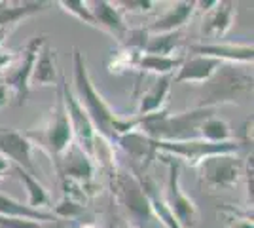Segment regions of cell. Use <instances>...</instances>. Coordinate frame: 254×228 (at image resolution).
<instances>
[{
    "instance_id": "6da1fadb",
    "label": "cell",
    "mask_w": 254,
    "mask_h": 228,
    "mask_svg": "<svg viewBox=\"0 0 254 228\" xmlns=\"http://www.w3.org/2000/svg\"><path fill=\"white\" fill-rule=\"evenodd\" d=\"M72 82H74L72 91H74L76 99L80 101L82 109L85 110V114L91 120L97 137H103L106 143L116 145L120 135L137 130V116L135 118L118 116L105 101V97L95 89L93 80L87 73L85 57L78 48H74V55H72Z\"/></svg>"
},
{
    "instance_id": "7a4b0ae2",
    "label": "cell",
    "mask_w": 254,
    "mask_h": 228,
    "mask_svg": "<svg viewBox=\"0 0 254 228\" xmlns=\"http://www.w3.org/2000/svg\"><path fill=\"white\" fill-rule=\"evenodd\" d=\"M211 116H214V109L201 107L177 114L159 110L156 114L137 116V130L152 141H191L199 139V126Z\"/></svg>"
},
{
    "instance_id": "3957f363",
    "label": "cell",
    "mask_w": 254,
    "mask_h": 228,
    "mask_svg": "<svg viewBox=\"0 0 254 228\" xmlns=\"http://www.w3.org/2000/svg\"><path fill=\"white\" fill-rule=\"evenodd\" d=\"M253 95V71L239 65H220L209 82L203 84L197 107L214 109L218 105H241Z\"/></svg>"
},
{
    "instance_id": "277c9868",
    "label": "cell",
    "mask_w": 254,
    "mask_h": 228,
    "mask_svg": "<svg viewBox=\"0 0 254 228\" xmlns=\"http://www.w3.org/2000/svg\"><path fill=\"white\" fill-rule=\"evenodd\" d=\"M23 135L32 143V147L36 145L40 151H44L52 158L53 165L59 162V158L63 156V152L74 143V133L70 128V120L66 114L61 95V87L57 84V99L52 110L48 112V116L38 128L23 131Z\"/></svg>"
},
{
    "instance_id": "5b68a950",
    "label": "cell",
    "mask_w": 254,
    "mask_h": 228,
    "mask_svg": "<svg viewBox=\"0 0 254 228\" xmlns=\"http://www.w3.org/2000/svg\"><path fill=\"white\" fill-rule=\"evenodd\" d=\"M110 188L112 196L116 200V204L126 211V221L133 228H144L152 219L148 200L142 190V186L138 183L137 175L131 169H122L114 167L110 175Z\"/></svg>"
},
{
    "instance_id": "8992f818",
    "label": "cell",
    "mask_w": 254,
    "mask_h": 228,
    "mask_svg": "<svg viewBox=\"0 0 254 228\" xmlns=\"http://www.w3.org/2000/svg\"><path fill=\"white\" fill-rule=\"evenodd\" d=\"M156 151L161 154H169L173 158L186 160L190 167H197V163L216 154H237L241 151V141H226V143H207L203 139L191 141H154Z\"/></svg>"
},
{
    "instance_id": "52a82bcc",
    "label": "cell",
    "mask_w": 254,
    "mask_h": 228,
    "mask_svg": "<svg viewBox=\"0 0 254 228\" xmlns=\"http://www.w3.org/2000/svg\"><path fill=\"white\" fill-rule=\"evenodd\" d=\"M243 162L237 154H216L197 163L199 185L209 190H230L243 175Z\"/></svg>"
},
{
    "instance_id": "ba28073f",
    "label": "cell",
    "mask_w": 254,
    "mask_h": 228,
    "mask_svg": "<svg viewBox=\"0 0 254 228\" xmlns=\"http://www.w3.org/2000/svg\"><path fill=\"white\" fill-rule=\"evenodd\" d=\"M158 154L161 158H165V163L169 167L165 202L169 206L171 213L177 219L180 228H193L195 221H197V206L190 196L184 194V190L180 186V162L169 154H161V152H158Z\"/></svg>"
},
{
    "instance_id": "9c48e42d",
    "label": "cell",
    "mask_w": 254,
    "mask_h": 228,
    "mask_svg": "<svg viewBox=\"0 0 254 228\" xmlns=\"http://www.w3.org/2000/svg\"><path fill=\"white\" fill-rule=\"evenodd\" d=\"M46 42H48V36H46V34L34 36L31 42L25 46L23 54L19 55V59H17V63H13L4 75H0L2 80H4V84H6V87L15 93V99H17V105H19V107H23V105L27 103L29 91H31L32 67H34V61H36L38 50H40Z\"/></svg>"
},
{
    "instance_id": "30bf717a",
    "label": "cell",
    "mask_w": 254,
    "mask_h": 228,
    "mask_svg": "<svg viewBox=\"0 0 254 228\" xmlns=\"http://www.w3.org/2000/svg\"><path fill=\"white\" fill-rule=\"evenodd\" d=\"M59 87H61L64 109H66V114H68V120H70V128H72V133H74V143L89 158L95 160V151H97L95 128H93L89 116L85 114V110L82 109L80 101L76 99L74 91H72V87L68 86V82H66L64 76H61V80H59Z\"/></svg>"
},
{
    "instance_id": "8fae6325",
    "label": "cell",
    "mask_w": 254,
    "mask_h": 228,
    "mask_svg": "<svg viewBox=\"0 0 254 228\" xmlns=\"http://www.w3.org/2000/svg\"><path fill=\"white\" fill-rule=\"evenodd\" d=\"M95 160L89 158L76 143H72L63 156L59 158V162L55 163V171L59 175L61 181H70L76 185L84 186L85 192L91 196L89 188L95 181Z\"/></svg>"
},
{
    "instance_id": "7c38bea8",
    "label": "cell",
    "mask_w": 254,
    "mask_h": 228,
    "mask_svg": "<svg viewBox=\"0 0 254 228\" xmlns=\"http://www.w3.org/2000/svg\"><path fill=\"white\" fill-rule=\"evenodd\" d=\"M32 143L23 135V131L0 126V154L11 162V165H19L27 173L38 179V167L32 158Z\"/></svg>"
},
{
    "instance_id": "4fadbf2b",
    "label": "cell",
    "mask_w": 254,
    "mask_h": 228,
    "mask_svg": "<svg viewBox=\"0 0 254 228\" xmlns=\"http://www.w3.org/2000/svg\"><path fill=\"white\" fill-rule=\"evenodd\" d=\"M190 54L203 55V57H212L216 61H228L232 65H249L254 59L253 44H191Z\"/></svg>"
},
{
    "instance_id": "5bb4252c",
    "label": "cell",
    "mask_w": 254,
    "mask_h": 228,
    "mask_svg": "<svg viewBox=\"0 0 254 228\" xmlns=\"http://www.w3.org/2000/svg\"><path fill=\"white\" fill-rule=\"evenodd\" d=\"M131 171L137 175L138 183L142 186L144 194H146V200H148L150 211H152V217H156L163 225L165 228H180V225L177 223V219L173 217L169 206L165 202V198L159 192V186L154 179H150L148 175H144L138 167H133L131 165Z\"/></svg>"
},
{
    "instance_id": "9a60e30c",
    "label": "cell",
    "mask_w": 254,
    "mask_h": 228,
    "mask_svg": "<svg viewBox=\"0 0 254 228\" xmlns=\"http://www.w3.org/2000/svg\"><path fill=\"white\" fill-rule=\"evenodd\" d=\"M220 61L212 57H203V55H191L182 61L179 67V73L173 78V84H205L212 78V75L220 69Z\"/></svg>"
},
{
    "instance_id": "2e32d148",
    "label": "cell",
    "mask_w": 254,
    "mask_h": 228,
    "mask_svg": "<svg viewBox=\"0 0 254 228\" xmlns=\"http://www.w3.org/2000/svg\"><path fill=\"white\" fill-rule=\"evenodd\" d=\"M195 11V2L193 0H182V2H175L171 8L163 15H159L156 21H152L148 27H144L148 34H163V33H175L180 31L188 19Z\"/></svg>"
},
{
    "instance_id": "e0dca14e",
    "label": "cell",
    "mask_w": 254,
    "mask_h": 228,
    "mask_svg": "<svg viewBox=\"0 0 254 228\" xmlns=\"http://www.w3.org/2000/svg\"><path fill=\"white\" fill-rule=\"evenodd\" d=\"M235 4L233 2H216L214 8L205 11L201 34L207 38H222L235 23Z\"/></svg>"
},
{
    "instance_id": "ac0fdd59",
    "label": "cell",
    "mask_w": 254,
    "mask_h": 228,
    "mask_svg": "<svg viewBox=\"0 0 254 228\" xmlns=\"http://www.w3.org/2000/svg\"><path fill=\"white\" fill-rule=\"evenodd\" d=\"M93 6L91 13L95 19L97 29H103L106 33H110L112 36H116L118 40H124V36L127 33V25L124 19V13L120 11L114 2H106V0H99L89 4Z\"/></svg>"
},
{
    "instance_id": "d6986e66",
    "label": "cell",
    "mask_w": 254,
    "mask_h": 228,
    "mask_svg": "<svg viewBox=\"0 0 254 228\" xmlns=\"http://www.w3.org/2000/svg\"><path fill=\"white\" fill-rule=\"evenodd\" d=\"M116 145L124 152L129 154V158L133 162H142L144 167H148L150 163L156 160L158 151H156V145L152 139H148L144 133H140L138 130H133L129 133H124L118 137Z\"/></svg>"
},
{
    "instance_id": "ffe728a7",
    "label": "cell",
    "mask_w": 254,
    "mask_h": 228,
    "mask_svg": "<svg viewBox=\"0 0 254 228\" xmlns=\"http://www.w3.org/2000/svg\"><path fill=\"white\" fill-rule=\"evenodd\" d=\"M57 52L50 42L38 50L36 61L32 67L31 84L34 86H57Z\"/></svg>"
},
{
    "instance_id": "44dd1931",
    "label": "cell",
    "mask_w": 254,
    "mask_h": 228,
    "mask_svg": "<svg viewBox=\"0 0 254 228\" xmlns=\"http://www.w3.org/2000/svg\"><path fill=\"white\" fill-rule=\"evenodd\" d=\"M171 84H173V76L171 75L158 76L154 86L150 87L146 93H142L137 109V116H148V114H156L159 110H163L167 97H169Z\"/></svg>"
},
{
    "instance_id": "7402d4cb",
    "label": "cell",
    "mask_w": 254,
    "mask_h": 228,
    "mask_svg": "<svg viewBox=\"0 0 254 228\" xmlns=\"http://www.w3.org/2000/svg\"><path fill=\"white\" fill-rule=\"evenodd\" d=\"M50 2H0V29H8L10 25H17L19 21L48 10Z\"/></svg>"
},
{
    "instance_id": "603a6c76",
    "label": "cell",
    "mask_w": 254,
    "mask_h": 228,
    "mask_svg": "<svg viewBox=\"0 0 254 228\" xmlns=\"http://www.w3.org/2000/svg\"><path fill=\"white\" fill-rule=\"evenodd\" d=\"M0 215L2 217H15V219H25V221H34V223H55L57 217L52 211H38L32 209L27 204H21L17 200H13L10 196L0 192Z\"/></svg>"
},
{
    "instance_id": "cb8c5ba5",
    "label": "cell",
    "mask_w": 254,
    "mask_h": 228,
    "mask_svg": "<svg viewBox=\"0 0 254 228\" xmlns=\"http://www.w3.org/2000/svg\"><path fill=\"white\" fill-rule=\"evenodd\" d=\"M13 171L19 177V181L23 183V186L27 188V194H29V202L27 206L32 207V209H38V211H50L52 209V200H50V194L48 190L44 188V185L32 177L31 173H27L25 169H21L19 165H13Z\"/></svg>"
},
{
    "instance_id": "d4e9b609",
    "label": "cell",
    "mask_w": 254,
    "mask_h": 228,
    "mask_svg": "<svg viewBox=\"0 0 254 228\" xmlns=\"http://www.w3.org/2000/svg\"><path fill=\"white\" fill-rule=\"evenodd\" d=\"M182 40V33H163V34H150L146 46L142 50V54L146 55H159V57H171L175 54V50L179 48Z\"/></svg>"
},
{
    "instance_id": "484cf974",
    "label": "cell",
    "mask_w": 254,
    "mask_h": 228,
    "mask_svg": "<svg viewBox=\"0 0 254 228\" xmlns=\"http://www.w3.org/2000/svg\"><path fill=\"white\" fill-rule=\"evenodd\" d=\"M182 61H184V57H175V55H171V57H159V55L142 54L138 57L137 67L142 73H154V75L158 76H167L175 69L179 71Z\"/></svg>"
},
{
    "instance_id": "4316f807",
    "label": "cell",
    "mask_w": 254,
    "mask_h": 228,
    "mask_svg": "<svg viewBox=\"0 0 254 228\" xmlns=\"http://www.w3.org/2000/svg\"><path fill=\"white\" fill-rule=\"evenodd\" d=\"M199 139L207 143H226L232 141V128L222 118L211 116L199 126Z\"/></svg>"
},
{
    "instance_id": "83f0119b",
    "label": "cell",
    "mask_w": 254,
    "mask_h": 228,
    "mask_svg": "<svg viewBox=\"0 0 254 228\" xmlns=\"http://www.w3.org/2000/svg\"><path fill=\"white\" fill-rule=\"evenodd\" d=\"M61 6V10L74 15L78 21L85 23V25H91V27H97L95 19H93V13H91V8L87 2H82V0H61L57 2Z\"/></svg>"
},
{
    "instance_id": "f1b7e54d",
    "label": "cell",
    "mask_w": 254,
    "mask_h": 228,
    "mask_svg": "<svg viewBox=\"0 0 254 228\" xmlns=\"http://www.w3.org/2000/svg\"><path fill=\"white\" fill-rule=\"evenodd\" d=\"M85 206L80 202H74L70 198H63L57 206H52V213L61 221H72L84 213Z\"/></svg>"
},
{
    "instance_id": "f546056e",
    "label": "cell",
    "mask_w": 254,
    "mask_h": 228,
    "mask_svg": "<svg viewBox=\"0 0 254 228\" xmlns=\"http://www.w3.org/2000/svg\"><path fill=\"white\" fill-rule=\"evenodd\" d=\"M118 6H124V8H120V11H131V13H144V11H150L154 8V2H148V0H124V2H116Z\"/></svg>"
},
{
    "instance_id": "4dcf8cb0",
    "label": "cell",
    "mask_w": 254,
    "mask_h": 228,
    "mask_svg": "<svg viewBox=\"0 0 254 228\" xmlns=\"http://www.w3.org/2000/svg\"><path fill=\"white\" fill-rule=\"evenodd\" d=\"M232 217L228 219V228H253V217H239V211L233 207H222Z\"/></svg>"
},
{
    "instance_id": "1f68e13d",
    "label": "cell",
    "mask_w": 254,
    "mask_h": 228,
    "mask_svg": "<svg viewBox=\"0 0 254 228\" xmlns=\"http://www.w3.org/2000/svg\"><path fill=\"white\" fill-rule=\"evenodd\" d=\"M40 223L34 221H25V219L15 217H2L0 215V228H36Z\"/></svg>"
},
{
    "instance_id": "d6a6232c",
    "label": "cell",
    "mask_w": 254,
    "mask_h": 228,
    "mask_svg": "<svg viewBox=\"0 0 254 228\" xmlns=\"http://www.w3.org/2000/svg\"><path fill=\"white\" fill-rule=\"evenodd\" d=\"M15 57H17V55L13 54L11 50H4V48L0 46V75H4V73L13 65Z\"/></svg>"
},
{
    "instance_id": "836d02e7",
    "label": "cell",
    "mask_w": 254,
    "mask_h": 228,
    "mask_svg": "<svg viewBox=\"0 0 254 228\" xmlns=\"http://www.w3.org/2000/svg\"><path fill=\"white\" fill-rule=\"evenodd\" d=\"M8 103H10V89L6 87L2 76H0V109H4Z\"/></svg>"
},
{
    "instance_id": "e575fe53",
    "label": "cell",
    "mask_w": 254,
    "mask_h": 228,
    "mask_svg": "<svg viewBox=\"0 0 254 228\" xmlns=\"http://www.w3.org/2000/svg\"><path fill=\"white\" fill-rule=\"evenodd\" d=\"M108 228H133V227L127 223L126 219H122L118 213H114V215L110 217V225H108Z\"/></svg>"
},
{
    "instance_id": "d590c367",
    "label": "cell",
    "mask_w": 254,
    "mask_h": 228,
    "mask_svg": "<svg viewBox=\"0 0 254 228\" xmlns=\"http://www.w3.org/2000/svg\"><path fill=\"white\" fill-rule=\"evenodd\" d=\"M36 228H74L72 223H68V221H61V219H57L55 223H44V225H38Z\"/></svg>"
},
{
    "instance_id": "8d00e7d4",
    "label": "cell",
    "mask_w": 254,
    "mask_h": 228,
    "mask_svg": "<svg viewBox=\"0 0 254 228\" xmlns=\"http://www.w3.org/2000/svg\"><path fill=\"white\" fill-rule=\"evenodd\" d=\"M8 169H10V162H8V160H6V158L0 154V173L4 175L6 171H8Z\"/></svg>"
},
{
    "instance_id": "74e56055",
    "label": "cell",
    "mask_w": 254,
    "mask_h": 228,
    "mask_svg": "<svg viewBox=\"0 0 254 228\" xmlns=\"http://www.w3.org/2000/svg\"><path fill=\"white\" fill-rule=\"evenodd\" d=\"M8 33H10V29H0V46H2V42L6 40Z\"/></svg>"
},
{
    "instance_id": "f35d334b",
    "label": "cell",
    "mask_w": 254,
    "mask_h": 228,
    "mask_svg": "<svg viewBox=\"0 0 254 228\" xmlns=\"http://www.w3.org/2000/svg\"><path fill=\"white\" fill-rule=\"evenodd\" d=\"M78 228H99V227L93 225V223H85V225H82V227H78Z\"/></svg>"
},
{
    "instance_id": "ab89813d",
    "label": "cell",
    "mask_w": 254,
    "mask_h": 228,
    "mask_svg": "<svg viewBox=\"0 0 254 228\" xmlns=\"http://www.w3.org/2000/svg\"><path fill=\"white\" fill-rule=\"evenodd\" d=\"M2 177H4V175H2V173H0V179H2Z\"/></svg>"
}]
</instances>
